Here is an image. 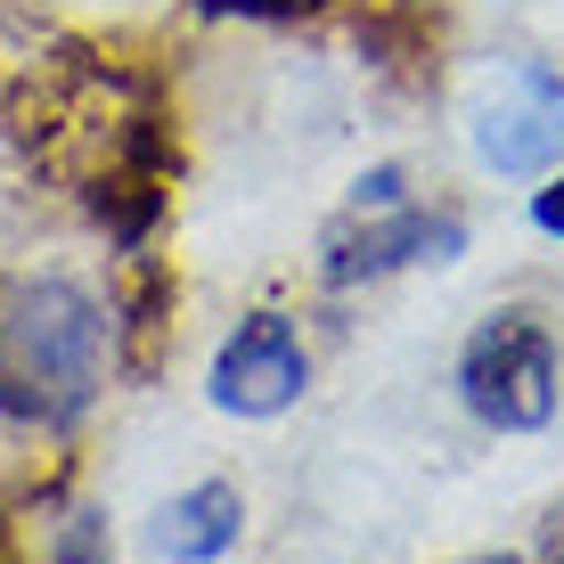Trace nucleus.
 I'll return each mask as SVG.
<instances>
[{"label": "nucleus", "mask_w": 564, "mask_h": 564, "mask_svg": "<svg viewBox=\"0 0 564 564\" xmlns=\"http://www.w3.org/2000/svg\"><path fill=\"white\" fill-rule=\"evenodd\" d=\"M475 155L491 172H540L564 155V83L549 66H516L508 99L475 107Z\"/></svg>", "instance_id": "obj_4"}, {"label": "nucleus", "mask_w": 564, "mask_h": 564, "mask_svg": "<svg viewBox=\"0 0 564 564\" xmlns=\"http://www.w3.org/2000/svg\"><path fill=\"white\" fill-rule=\"evenodd\" d=\"M458 393L491 434H540L564 401V344L532 303H508L466 336Z\"/></svg>", "instance_id": "obj_2"}, {"label": "nucleus", "mask_w": 564, "mask_h": 564, "mask_svg": "<svg viewBox=\"0 0 564 564\" xmlns=\"http://www.w3.org/2000/svg\"><path fill=\"white\" fill-rule=\"evenodd\" d=\"M107 377V311L74 279H17L0 286V410L57 425L90 410Z\"/></svg>", "instance_id": "obj_1"}, {"label": "nucleus", "mask_w": 564, "mask_h": 564, "mask_svg": "<svg viewBox=\"0 0 564 564\" xmlns=\"http://www.w3.org/2000/svg\"><path fill=\"white\" fill-rule=\"evenodd\" d=\"M205 9H221V17L229 9H238V17H295L303 0H205Z\"/></svg>", "instance_id": "obj_7"}, {"label": "nucleus", "mask_w": 564, "mask_h": 564, "mask_svg": "<svg viewBox=\"0 0 564 564\" xmlns=\"http://www.w3.org/2000/svg\"><path fill=\"white\" fill-rule=\"evenodd\" d=\"M303 384H311L303 336H295V319H279V311L238 319V336L213 352V401H221L229 417H279V410L303 401Z\"/></svg>", "instance_id": "obj_3"}, {"label": "nucleus", "mask_w": 564, "mask_h": 564, "mask_svg": "<svg viewBox=\"0 0 564 564\" xmlns=\"http://www.w3.org/2000/svg\"><path fill=\"white\" fill-rule=\"evenodd\" d=\"M540 229H556V238H564V181L540 188Z\"/></svg>", "instance_id": "obj_8"}, {"label": "nucleus", "mask_w": 564, "mask_h": 564, "mask_svg": "<svg viewBox=\"0 0 564 564\" xmlns=\"http://www.w3.org/2000/svg\"><path fill=\"white\" fill-rule=\"evenodd\" d=\"M246 532V499L229 491V482H197V491H181L164 516H155V556L172 564H221L238 549Z\"/></svg>", "instance_id": "obj_6"}, {"label": "nucleus", "mask_w": 564, "mask_h": 564, "mask_svg": "<svg viewBox=\"0 0 564 564\" xmlns=\"http://www.w3.org/2000/svg\"><path fill=\"white\" fill-rule=\"evenodd\" d=\"M466 246L458 221H434L425 205H384V221H368L360 238H327V279H384L401 262H451Z\"/></svg>", "instance_id": "obj_5"}]
</instances>
